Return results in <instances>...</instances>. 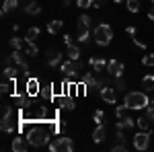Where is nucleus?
I'll use <instances>...</instances> for the list:
<instances>
[{"mask_svg":"<svg viewBox=\"0 0 154 152\" xmlns=\"http://www.w3.org/2000/svg\"><path fill=\"white\" fill-rule=\"evenodd\" d=\"M29 150V140L23 136H17L12 138V152H27Z\"/></svg>","mask_w":154,"mask_h":152,"instance_id":"1a4fd4ad","label":"nucleus"},{"mask_svg":"<svg viewBox=\"0 0 154 152\" xmlns=\"http://www.w3.org/2000/svg\"><path fill=\"white\" fill-rule=\"evenodd\" d=\"M101 97H103L105 103H111V105H113V103L117 101V91H115L113 86H103V88H101Z\"/></svg>","mask_w":154,"mask_h":152,"instance_id":"9d476101","label":"nucleus"},{"mask_svg":"<svg viewBox=\"0 0 154 152\" xmlns=\"http://www.w3.org/2000/svg\"><path fill=\"white\" fill-rule=\"evenodd\" d=\"M134 43H136V45H138V47H142V49H144V47H146V45H144V43H142V41H140V39H136V37H134Z\"/></svg>","mask_w":154,"mask_h":152,"instance_id":"a18cd8bd","label":"nucleus"},{"mask_svg":"<svg viewBox=\"0 0 154 152\" xmlns=\"http://www.w3.org/2000/svg\"><path fill=\"white\" fill-rule=\"evenodd\" d=\"M62 4H64V6H70V4H72V0H62Z\"/></svg>","mask_w":154,"mask_h":152,"instance_id":"49530a36","label":"nucleus"},{"mask_svg":"<svg viewBox=\"0 0 154 152\" xmlns=\"http://www.w3.org/2000/svg\"><path fill=\"white\" fill-rule=\"evenodd\" d=\"M91 23H93V21H91L88 14H80V17H78V25H82V27H91Z\"/></svg>","mask_w":154,"mask_h":152,"instance_id":"72a5a7b5","label":"nucleus"},{"mask_svg":"<svg viewBox=\"0 0 154 152\" xmlns=\"http://www.w3.org/2000/svg\"><path fill=\"white\" fill-rule=\"evenodd\" d=\"M11 86H14V82H12V80H2V86H0L2 95H8V93H11Z\"/></svg>","mask_w":154,"mask_h":152,"instance_id":"2f4dec72","label":"nucleus"},{"mask_svg":"<svg viewBox=\"0 0 154 152\" xmlns=\"http://www.w3.org/2000/svg\"><path fill=\"white\" fill-rule=\"evenodd\" d=\"M25 88H27V95H31V97L37 95L39 93V80H37V78H29L27 84H25Z\"/></svg>","mask_w":154,"mask_h":152,"instance_id":"4468645a","label":"nucleus"},{"mask_svg":"<svg viewBox=\"0 0 154 152\" xmlns=\"http://www.w3.org/2000/svg\"><path fill=\"white\" fill-rule=\"evenodd\" d=\"M21 74V70L19 68H14V66H6L4 68V72H2V80H12L17 82V76Z\"/></svg>","mask_w":154,"mask_h":152,"instance_id":"f8f14e48","label":"nucleus"},{"mask_svg":"<svg viewBox=\"0 0 154 152\" xmlns=\"http://www.w3.org/2000/svg\"><path fill=\"white\" fill-rule=\"evenodd\" d=\"M66 54H68L70 60H80V49L76 45H68V51H66Z\"/></svg>","mask_w":154,"mask_h":152,"instance_id":"c85d7f7f","label":"nucleus"},{"mask_svg":"<svg viewBox=\"0 0 154 152\" xmlns=\"http://www.w3.org/2000/svg\"><path fill=\"white\" fill-rule=\"evenodd\" d=\"M142 64L144 66H154V54H148L142 58Z\"/></svg>","mask_w":154,"mask_h":152,"instance_id":"c9c22d12","label":"nucleus"},{"mask_svg":"<svg viewBox=\"0 0 154 152\" xmlns=\"http://www.w3.org/2000/svg\"><path fill=\"white\" fill-rule=\"evenodd\" d=\"M51 88H54V86H51V84H48V86H41V91H39V93H41V97H43L45 101H51V99H54V91H51Z\"/></svg>","mask_w":154,"mask_h":152,"instance_id":"bb28decb","label":"nucleus"},{"mask_svg":"<svg viewBox=\"0 0 154 152\" xmlns=\"http://www.w3.org/2000/svg\"><path fill=\"white\" fill-rule=\"evenodd\" d=\"M148 19H150V21H154V4L150 6V11H148Z\"/></svg>","mask_w":154,"mask_h":152,"instance_id":"37998d69","label":"nucleus"},{"mask_svg":"<svg viewBox=\"0 0 154 152\" xmlns=\"http://www.w3.org/2000/svg\"><path fill=\"white\" fill-rule=\"evenodd\" d=\"M105 2L107 0H93V6L95 8H101V6H105Z\"/></svg>","mask_w":154,"mask_h":152,"instance_id":"ea45409f","label":"nucleus"},{"mask_svg":"<svg viewBox=\"0 0 154 152\" xmlns=\"http://www.w3.org/2000/svg\"><path fill=\"white\" fill-rule=\"evenodd\" d=\"M12 62H14V60H12L11 56H4V68H6V66H12Z\"/></svg>","mask_w":154,"mask_h":152,"instance_id":"a19ab883","label":"nucleus"},{"mask_svg":"<svg viewBox=\"0 0 154 152\" xmlns=\"http://www.w3.org/2000/svg\"><path fill=\"white\" fill-rule=\"evenodd\" d=\"M150 136H152L150 129H148V132H142V129H140V134L134 136V148H136V150H146V148L150 146Z\"/></svg>","mask_w":154,"mask_h":152,"instance_id":"423d86ee","label":"nucleus"},{"mask_svg":"<svg viewBox=\"0 0 154 152\" xmlns=\"http://www.w3.org/2000/svg\"><path fill=\"white\" fill-rule=\"evenodd\" d=\"M82 84H84V93H93V91H101V88L105 86V84H103L101 80H95V78H93V76L88 74V72H86V74L82 76Z\"/></svg>","mask_w":154,"mask_h":152,"instance_id":"0eeeda50","label":"nucleus"},{"mask_svg":"<svg viewBox=\"0 0 154 152\" xmlns=\"http://www.w3.org/2000/svg\"><path fill=\"white\" fill-rule=\"evenodd\" d=\"M136 126L142 129V132H148V129H150V119H148L146 115L138 117V119H136Z\"/></svg>","mask_w":154,"mask_h":152,"instance_id":"4be33fe9","label":"nucleus"},{"mask_svg":"<svg viewBox=\"0 0 154 152\" xmlns=\"http://www.w3.org/2000/svg\"><path fill=\"white\" fill-rule=\"evenodd\" d=\"M19 6V0H4V6H2V14H6V12L14 11Z\"/></svg>","mask_w":154,"mask_h":152,"instance_id":"b1692460","label":"nucleus"},{"mask_svg":"<svg viewBox=\"0 0 154 152\" xmlns=\"http://www.w3.org/2000/svg\"><path fill=\"white\" fill-rule=\"evenodd\" d=\"M134 126H136V121H134L130 115L125 117V119H119L117 121V129H130V128H134Z\"/></svg>","mask_w":154,"mask_h":152,"instance_id":"aec40b11","label":"nucleus"},{"mask_svg":"<svg viewBox=\"0 0 154 152\" xmlns=\"http://www.w3.org/2000/svg\"><path fill=\"white\" fill-rule=\"evenodd\" d=\"M125 31H128V33H130L131 37H136V27H134V25H130V27H128Z\"/></svg>","mask_w":154,"mask_h":152,"instance_id":"79ce46f5","label":"nucleus"},{"mask_svg":"<svg viewBox=\"0 0 154 152\" xmlns=\"http://www.w3.org/2000/svg\"><path fill=\"white\" fill-rule=\"evenodd\" d=\"M45 56H48V66H51V68H56V66L62 64V54H58L56 49H48Z\"/></svg>","mask_w":154,"mask_h":152,"instance_id":"9b49d317","label":"nucleus"},{"mask_svg":"<svg viewBox=\"0 0 154 152\" xmlns=\"http://www.w3.org/2000/svg\"><path fill=\"white\" fill-rule=\"evenodd\" d=\"M128 111H130V107L123 103V105H119L117 109H115V117H117V119H125V117H128Z\"/></svg>","mask_w":154,"mask_h":152,"instance_id":"cd10ccee","label":"nucleus"},{"mask_svg":"<svg viewBox=\"0 0 154 152\" xmlns=\"http://www.w3.org/2000/svg\"><path fill=\"white\" fill-rule=\"evenodd\" d=\"M88 64H91L97 72H101V70H105V68H107V62L103 58H91V60H88Z\"/></svg>","mask_w":154,"mask_h":152,"instance_id":"f3484780","label":"nucleus"},{"mask_svg":"<svg viewBox=\"0 0 154 152\" xmlns=\"http://www.w3.org/2000/svg\"><path fill=\"white\" fill-rule=\"evenodd\" d=\"M60 70H62V74H66L68 78H74L78 72H82V62H80V60H68V62H62Z\"/></svg>","mask_w":154,"mask_h":152,"instance_id":"39448f33","label":"nucleus"},{"mask_svg":"<svg viewBox=\"0 0 154 152\" xmlns=\"http://www.w3.org/2000/svg\"><path fill=\"white\" fill-rule=\"evenodd\" d=\"M144 111H146V117H148L150 121H154V101H150V103H148V107H146Z\"/></svg>","mask_w":154,"mask_h":152,"instance_id":"473e14b6","label":"nucleus"},{"mask_svg":"<svg viewBox=\"0 0 154 152\" xmlns=\"http://www.w3.org/2000/svg\"><path fill=\"white\" fill-rule=\"evenodd\" d=\"M62 27H64V23H62V21H51V23L48 25V33L56 35V33H60V31H62Z\"/></svg>","mask_w":154,"mask_h":152,"instance_id":"5701e85b","label":"nucleus"},{"mask_svg":"<svg viewBox=\"0 0 154 152\" xmlns=\"http://www.w3.org/2000/svg\"><path fill=\"white\" fill-rule=\"evenodd\" d=\"M49 132H45L43 128H31L29 129V134H27V140L31 146H35V148H41V146H48L49 144Z\"/></svg>","mask_w":154,"mask_h":152,"instance_id":"f03ea898","label":"nucleus"},{"mask_svg":"<svg viewBox=\"0 0 154 152\" xmlns=\"http://www.w3.org/2000/svg\"><path fill=\"white\" fill-rule=\"evenodd\" d=\"M76 33H78V41H82V43H86L88 41V27H82V25H78L76 27Z\"/></svg>","mask_w":154,"mask_h":152,"instance_id":"6ab92c4d","label":"nucleus"},{"mask_svg":"<svg viewBox=\"0 0 154 152\" xmlns=\"http://www.w3.org/2000/svg\"><path fill=\"white\" fill-rule=\"evenodd\" d=\"M123 103L130 107V109H134V111H140V109H146V107H148L150 99H148L146 91H144V93H140V91H131V93L125 95V101H123Z\"/></svg>","mask_w":154,"mask_h":152,"instance_id":"f257e3e1","label":"nucleus"},{"mask_svg":"<svg viewBox=\"0 0 154 152\" xmlns=\"http://www.w3.org/2000/svg\"><path fill=\"white\" fill-rule=\"evenodd\" d=\"M93 37H95V43L101 47H105L111 43V39H113V31H111V27L107 23H101L95 27V31H93Z\"/></svg>","mask_w":154,"mask_h":152,"instance_id":"7ed1b4c3","label":"nucleus"},{"mask_svg":"<svg viewBox=\"0 0 154 152\" xmlns=\"http://www.w3.org/2000/svg\"><path fill=\"white\" fill-rule=\"evenodd\" d=\"M25 54H27L29 58H33V56L39 54V49H37V45L33 43V41H27V45H25Z\"/></svg>","mask_w":154,"mask_h":152,"instance_id":"393cba45","label":"nucleus"},{"mask_svg":"<svg viewBox=\"0 0 154 152\" xmlns=\"http://www.w3.org/2000/svg\"><path fill=\"white\" fill-rule=\"evenodd\" d=\"M76 6L78 8H91L93 6V0H76Z\"/></svg>","mask_w":154,"mask_h":152,"instance_id":"f704fd0d","label":"nucleus"},{"mask_svg":"<svg viewBox=\"0 0 154 152\" xmlns=\"http://www.w3.org/2000/svg\"><path fill=\"white\" fill-rule=\"evenodd\" d=\"M25 12H27V14H33V17H37V14L41 12V6L37 4L35 0H29V4L25 6Z\"/></svg>","mask_w":154,"mask_h":152,"instance_id":"dca6fc26","label":"nucleus"},{"mask_svg":"<svg viewBox=\"0 0 154 152\" xmlns=\"http://www.w3.org/2000/svg\"><path fill=\"white\" fill-rule=\"evenodd\" d=\"M49 150L51 152H72L74 150V142H72V138L62 136V138H56L49 144Z\"/></svg>","mask_w":154,"mask_h":152,"instance_id":"20e7f679","label":"nucleus"},{"mask_svg":"<svg viewBox=\"0 0 154 152\" xmlns=\"http://www.w3.org/2000/svg\"><path fill=\"white\" fill-rule=\"evenodd\" d=\"M142 86H144L146 93H152V91H154V76H152V74H148V76H144V78H142Z\"/></svg>","mask_w":154,"mask_h":152,"instance_id":"a211bd4d","label":"nucleus"},{"mask_svg":"<svg viewBox=\"0 0 154 152\" xmlns=\"http://www.w3.org/2000/svg\"><path fill=\"white\" fill-rule=\"evenodd\" d=\"M105 138H107V128L103 123H99L95 128V132H93V140H95V144H101Z\"/></svg>","mask_w":154,"mask_h":152,"instance_id":"ddd939ff","label":"nucleus"},{"mask_svg":"<svg viewBox=\"0 0 154 152\" xmlns=\"http://www.w3.org/2000/svg\"><path fill=\"white\" fill-rule=\"evenodd\" d=\"M125 2H128V11L130 12H138L140 11V2H138V0H125Z\"/></svg>","mask_w":154,"mask_h":152,"instance_id":"7c9ffc66","label":"nucleus"},{"mask_svg":"<svg viewBox=\"0 0 154 152\" xmlns=\"http://www.w3.org/2000/svg\"><path fill=\"white\" fill-rule=\"evenodd\" d=\"M0 128H2V132H6V134H11L12 129H14V119H12V115H6V117H2V123H0Z\"/></svg>","mask_w":154,"mask_h":152,"instance_id":"2eb2a0df","label":"nucleus"},{"mask_svg":"<svg viewBox=\"0 0 154 152\" xmlns=\"http://www.w3.org/2000/svg\"><path fill=\"white\" fill-rule=\"evenodd\" d=\"M25 56H27V54H23L21 49H14V51H12V60H14V64H17V66H19V64H25V62H27Z\"/></svg>","mask_w":154,"mask_h":152,"instance_id":"a878e982","label":"nucleus"},{"mask_svg":"<svg viewBox=\"0 0 154 152\" xmlns=\"http://www.w3.org/2000/svg\"><path fill=\"white\" fill-rule=\"evenodd\" d=\"M64 43H66V45H72V37L70 35H64Z\"/></svg>","mask_w":154,"mask_h":152,"instance_id":"c03bdc74","label":"nucleus"},{"mask_svg":"<svg viewBox=\"0 0 154 152\" xmlns=\"http://www.w3.org/2000/svg\"><path fill=\"white\" fill-rule=\"evenodd\" d=\"M107 72H109L113 78H119V76L123 74V62H119V60H109V62H107Z\"/></svg>","mask_w":154,"mask_h":152,"instance_id":"6e6552de","label":"nucleus"},{"mask_svg":"<svg viewBox=\"0 0 154 152\" xmlns=\"http://www.w3.org/2000/svg\"><path fill=\"white\" fill-rule=\"evenodd\" d=\"M41 33V29L39 27H31V29H27V35H25V41H35L37 37Z\"/></svg>","mask_w":154,"mask_h":152,"instance_id":"412c9836","label":"nucleus"},{"mask_svg":"<svg viewBox=\"0 0 154 152\" xmlns=\"http://www.w3.org/2000/svg\"><path fill=\"white\" fill-rule=\"evenodd\" d=\"M113 2H125V0H113Z\"/></svg>","mask_w":154,"mask_h":152,"instance_id":"de8ad7c7","label":"nucleus"},{"mask_svg":"<svg viewBox=\"0 0 154 152\" xmlns=\"http://www.w3.org/2000/svg\"><path fill=\"white\" fill-rule=\"evenodd\" d=\"M115 91H125V80L119 76V78H115Z\"/></svg>","mask_w":154,"mask_h":152,"instance_id":"e433bc0d","label":"nucleus"},{"mask_svg":"<svg viewBox=\"0 0 154 152\" xmlns=\"http://www.w3.org/2000/svg\"><path fill=\"white\" fill-rule=\"evenodd\" d=\"M6 115H12V109H11V105H2V117H6Z\"/></svg>","mask_w":154,"mask_h":152,"instance_id":"58836bf2","label":"nucleus"},{"mask_svg":"<svg viewBox=\"0 0 154 152\" xmlns=\"http://www.w3.org/2000/svg\"><path fill=\"white\" fill-rule=\"evenodd\" d=\"M103 117H105V113L99 109V111H95V123L99 126V123H103Z\"/></svg>","mask_w":154,"mask_h":152,"instance_id":"4c0bfd02","label":"nucleus"},{"mask_svg":"<svg viewBox=\"0 0 154 152\" xmlns=\"http://www.w3.org/2000/svg\"><path fill=\"white\" fill-rule=\"evenodd\" d=\"M11 45L14 47V49H23V47L27 45V41L21 39V37H12V39H11Z\"/></svg>","mask_w":154,"mask_h":152,"instance_id":"c756f323","label":"nucleus"}]
</instances>
